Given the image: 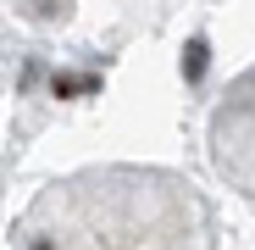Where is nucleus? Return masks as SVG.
Here are the masks:
<instances>
[{"label":"nucleus","mask_w":255,"mask_h":250,"mask_svg":"<svg viewBox=\"0 0 255 250\" xmlns=\"http://www.w3.org/2000/svg\"><path fill=\"white\" fill-rule=\"evenodd\" d=\"M183 72H189V78H200V72H205V45H200V39H194L189 56H183Z\"/></svg>","instance_id":"obj_1"}]
</instances>
